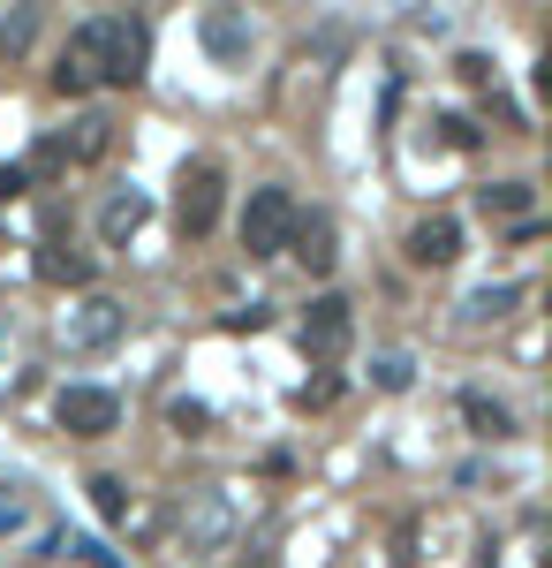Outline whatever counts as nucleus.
Returning a JSON list of instances; mask_svg holds the SVG:
<instances>
[{
	"label": "nucleus",
	"instance_id": "obj_26",
	"mask_svg": "<svg viewBox=\"0 0 552 568\" xmlns=\"http://www.w3.org/2000/svg\"><path fill=\"white\" fill-rule=\"evenodd\" d=\"M8 524H23V508H16V500H0V530Z\"/></svg>",
	"mask_w": 552,
	"mask_h": 568
},
{
	"label": "nucleus",
	"instance_id": "obj_4",
	"mask_svg": "<svg viewBox=\"0 0 552 568\" xmlns=\"http://www.w3.org/2000/svg\"><path fill=\"white\" fill-rule=\"evenodd\" d=\"M219 197H227L219 160H190V168H182V190H174V220H182V235H190V243H197V235H213Z\"/></svg>",
	"mask_w": 552,
	"mask_h": 568
},
{
	"label": "nucleus",
	"instance_id": "obj_8",
	"mask_svg": "<svg viewBox=\"0 0 552 568\" xmlns=\"http://www.w3.org/2000/svg\"><path fill=\"white\" fill-rule=\"evenodd\" d=\"M409 258L417 265H454L462 258V220H447V213H431L409 227Z\"/></svg>",
	"mask_w": 552,
	"mask_h": 568
},
{
	"label": "nucleus",
	"instance_id": "obj_2",
	"mask_svg": "<svg viewBox=\"0 0 552 568\" xmlns=\"http://www.w3.org/2000/svg\"><path fill=\"white\" fill-rule=\"evenodd\" d=\"M288 235H296V197L288 190H251V205H243V251L251 258H280Z\"/></svg>",
	"mask_w": 552,
	"mask_h": 568
},
{
	"label": "nucleus",
	"instance_id": "obj_21",
	"mask_svg": "<svg viewBox=\"0 0 552 568\" xmlns=\"http://www.w3.org/2000/svg\"><path fill=\"white\" fill-rule=\"evenodd\" d=\"M61 168H69V152H61V144H39V152H31V168H23V182H31V175H61Z\"/></svg>",
	"mask_w": 552,
	"mask_h": 568
},
{
	"label": "nucleus",
	"instance_id": "obj_9",
	"mask_svg": "<svg viewBox=\"0 0 552 568\" xmlns=\"http://www.w3.org/2000/svg\"><path fill=\"white\" fill-rule=\"evenodd\" d=\"M288 258H303V273H334V220L326 213H296V235H288Z\"/></svg>",
	"mask_w": 552,
	"mask_h": 568
},
{
	"label": "nucleus",
	"instance_id": "obj_12",
	"mask_svg": "<svg viewBox=\"0 0 552 568\" xmlns=\"http://www.w3.org/2000/svg\"><path fill=\"white\" fill-rule=\"evenodd\" d=\"M205 45H213L219 61H243V53H251V23H243L235 8H213V16H205Z\"/></svg>",
	"mask_w": 552,
	"mask_h": 568
},
{
	"label": "nucleus",
	"instance_id": "obj_23",
	"mask_svg": "<svg viewBox=\"0 0 552 568\" xmlns=\"http://www.w3.org/2000/svg\"><path fill=\"white\" fill-rule=\"evenodd\" d=\"M69 554H84L91 568H122V554H106V546H99V538H76V546H69Z\"/></svg>",
	"mask_w": 552,
	"mask_h": 568
},
{
	"label": "nucleus",
	"instance_id": "obj_18",
	"mask_svg": "<svg viewBox=\"0 0 552 568\" xmlns=\"http://www.w3.org/2000/svg\"><path fill=\"white\" fill-rule=\"evenodd\" d=\"M84 493H91V508H99L106 524H122V508H129V500H122V478H91Z\"/></svg>",
	"mask_w": 552,
	"mask_h": 568
},
{
	"label": "nucleus",
	"instance_id": "obj_7",
	"mask_svg": "<svg viewBox=\"0 0 552 568\" xmlns=\"http://www.w3.org/2000/svg\"><path fill=\"white\" fill-rule=\"evenodd\" d=\"M61 334H69V349H114V342H122L129 334V311L114 304V296H91V304H76L69 311V326H61Z\"/></svg>",
	"mask_w": 552,
	"mask_h": 568
},
{
	"label": "nucleus",
	"instance_id": "obj_25",
	"mask_svg": "<svg viewBox=\"0 0 552 568\" xmlns=\"http://www.w3.org/2000/svg\"><path fill=\"white\" fill-rule=\"evenodd\" d=\"M454 69H462V84H492V69H484V53H462Z\"/></svg>",
	"mask_w": 552,
	"mask_h": 568
},
{
	"label": "nucleus",
	"instance_id": "obj_11",
	"mask_svg": "<svg viewBox=\"0 0 552 568\" xmlns=\"http://www.w3.org/2000/svg\"><path fill=\"white\" fill-rule=\"evenodd\" d=\"M462 425H469V433H477V439H508V433H514L508 402H492V394H477V387L462 394Z\"/></svg>",
	"mask_w": 552,
	"mask_h": 568
},
{
	"label": "nucleus",
	"instance_id": "obj_6",
	"mask_svg": "<svg viewBox=\"0 0 552 568\" xmlns=\"http://www.w3.org/2000/svg\"><path fill=\"white\" fill-rule=\"evenodd\" d=\"M53 425L76 439H106L114 425H122V402L106 387H61V402H53Z\"/></svg>",
	"mask_w": 552,
	"mask_h": 568
},
{
	"label": "nucleus",
	"instance_id": "obj_19",
	"mask_svg": "<svg viewBox=\"0 0 552 568\" xmlns=\"http://www.w3.org/2000/svg\"><path fill=\"white\" fill-rule=\"evenodd\" d=\"M167 425H174L182 439H197L205 425H213V409H205V402H174V409H167Z\"/></svg>",
	"mask_w": 552,
	"mask_h": 568
},
{
	"label": "nucleus",
	"instance_id": "obj_20",
	"mask_svg": "<svg viewBox=\"0 0 552 568\" xmlns=\"http://www.w3.org/2000/svg\"><path fill=\"white\" fill-rule=\"evenodd\" d=\"M371 379H379L386 394H401V387H409V356H401V349H386L379 364H371Z\"/></svg>",
	"mask_w": 552,
	"mask_h": 568
},
{
	"label": "nucleus",
	"instance_id": "obj_14",
	"mask_svg": "<svg viewBox=\"0 0 552 568\" xmlns=\"http://www.w3.org/2000/svg\"><path fill=\"white\" fill-rule=\"evenodd\" d=\"M106 136H114V122H106V114H84L76 136H69L61 152H69V160H99V152H106Z\"/></svg>",
	"mask_w": 552,
	"mask_h": 568
},
{
	"label": "nucleus",
	"instance_id": "obj_3",
	"mask_svg": "<svg viewBox=\"0 0 552 568\" xmlns=\"http://www.w3.org/2000/svg\"><path fill=\"white\" fill-rule=\"evenodd\" d=\"M227 538H235V508H227V493H219V485L190 493V500H182V546H190V561L227 554Z\"/></svg>",
	"mask_w": 552,
	"mask_h": 568
},
{
	"label": "nucleus",
	"instance_id": "obj_10",
	"mask_svg": "<svg viewBox=\"0 0 552 568\" xmlns=\"http://www.w3.org/2000/svg\"><path fill=\"white\" fill-rule=\"evenodd\" d=\"M144 220H152V197H144V190H114V197H106V213H99V235L122 251V243L136 235V227H144Z\"/></svg>",
	"mask_w": 552,
	"mask_h": 568
},
{
	"label": "nucleus",
	"instance_id": "obj_13",
	"mask_svg": "<svg viewBox=\"0 0 552 568\" xmlns=\"http://www.w3.org/2000/svg\"><path fill=\"white\" fill-rule=\"evenodd\" d=\"M53 91H61V99H84V91H91V61L76 53V39L61 45V69H53Z\"/></svg>",
	"mask_w": 552,
	"mask_h": 568
},
{
	"label": "nucleus",
	"instance_id": "obj_1",
	"mask_svg": "<svg viewBox=\"0 0 552 568\" xmlns=\"http://www.w3.org/2000/svg\"><path fill=\"white\" fill-rule=\"evenodd\" d=\"M76 53L91 61V84H144V61H152V31L136 16H91L76 23Z\"/></svg>",
	"mask_w": 552,
	"mask_h": 568
},
{
	"label": "nucleus",
	"instance_id": "obj_5",
	"mask_svg": "<svg viewBox=\"0 0 552 568\" xmlns=\"http://www.w3.org/2000/svg\"><path fill=\"white\" fill-rule=\"evenodd\" d=\"M348 342H356V304L348 296H310V311H303V356L310 364H340Z\"/></svg>",
	"mask_w": 552,
	"mask_h": 568
},
{
	"label": "nucleus",
	"instance_id": "obj_22",
	"mask_svg": "<svg viewBox=\"0 0 552 568\" xmlns=\"http://www.w3.org/2000/svg\"><path fill=\"white\" fill-rule=\"evenodd\" d=\"M439 136H447L454 152H477V122H462V114H447V122H439Z\"/></svg>",
	"mask_w": 552,
	"mask_h": 568
},
{
	"label": "nucleus",
	"instance_id": "obj_16",
	"mask_svg": "<svg viewBox=\"0 0 552 568\" xmlns=\"http://www.w3.org/2000/svg\"><path fill=\"white\" fill-rule=\"evenodd\" d=\"M484 213L492 220H522L530 213V182H492V190H484Z\"/></svg>",
	"mask_w": 552,
	"mask_h": 568
},
{
	"label": "nucleus",
	"instance_id": "obj_15",
	"mask_svg": "<svg viewBox=\"0 0 552 568\" xmlns=\"http://www.w3.org/2000/svg\"><path fill=\"white\" fill-rule=\"evenodd\" d=\"M39 273H45V281L84 288V281H91V258H76V251H53V243H45V251H39Z\"/></svg>",
	"mask_w": 552,
	"mask_h": 568
},
{
	"label": "nucleus",
	"instance_id": "obj_17",
	"mask_svg": "<svg viewBox=\"0 0 552 568\" xmlns=\"http://www.w3.org/2000/svg\"><path fill=\"white\" fill-rule=\"evenodd\" d=\"M508 304H514V288H477V296L462 304V318H469V326H484V318H500Z\"/></svg>",
	"mask_w": 552,
	"mask_h": 568
},
{
	"label": "nucleus",
	"instance_id": "obj_24",
	"mask_svg": "<svg viewBox=\"0 0 552 568\" xmlns=\"http://www.w3.org/2000/svg\"><path fill=\"white\" fill-rule=\"evenodd\" d=\"M334 394H340V379H310V387H303L296 402H303V409H326V402H334Z\"/></svg>",
	"mask_w": 552,
	"mask_h": 568
}]
</instances>
